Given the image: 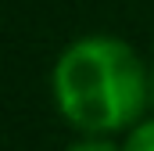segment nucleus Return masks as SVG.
Here are the masks:
<instances>
[{
  "mask_svg": "<svg viewBox=\"0 0 154 151\" xmlns=\"http://www.w3.org/2000/svg\"><path fill=\"white\" fill-rule=\"evenodd\" d=\"M57 112L75 130L104 137L136 126L151 101V72L140 54L115 36H82L68 43L50 72Z\"/></svg>",
  "mask_w": 154,
  "mask_h": 151,
  "instance_id": "f257e3e1",
  "label": "nucleus"
},
{
  "mask_svg": "<svg viewBox=\"0 0 154 151\" xmlns=\"http://www.w3.org/2000/svg\"><path fill=\"white\" fill-rule=\"evenodd\" d=\"M122 151H154V119L129 126V137H125Z\"/></svg>",
  "mask_w": 154,
  "mask_h": 151,
  "instance_id": "f03ea898",
  "label": "nucleus"
},
{
  "mask_svg": "<svg viewBox=\"0 0 154 151\" xmlns=\"http://www.w3.org/2000/svg\"><path fill=\"white\" fill-rule=\"evenodd\" d=\"M151 104H154V69H151Z\"/></svg>",
  "mask_w": 154,
  "mask_h": 151,
  "instance_id": "20e7f679",
  "label": "nucleus"
},
{
  "mask_svg": "<svg viewBox=\"0 0 154 151\" xmlns=\"http://www.w3.org/2000/svg\"><path fill=\"white\" fill-rule=\"evenodd\" d=\"M68 151H122V148H115L111 140H100V137H86V140L72 144Z\"/></svg>",
  "mask_w": 154,
  "mask_h": 151,
  "instance_id": "7ed1b4c3",
  "label": "nucleus"
}]
</instances>
